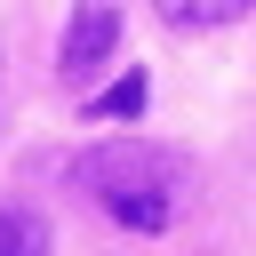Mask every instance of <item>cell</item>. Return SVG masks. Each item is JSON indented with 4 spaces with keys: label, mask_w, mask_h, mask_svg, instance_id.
<instances>
[{
    "label": "cell",
    "mask_w": 256,
    "mask_h": 256,
    "mask_svg": "<svg viewBox=\"0 0 256 256\" xmlns=\"http://www.w3.org/2000/svg\"><path fill=\"white\" fill-rule=\"evenodd\" d=\"M0 256H48V224L32 208H0Z\"/></svg>",
    "instance_id": "3"
},
{
    "label": "cell",
    "mask_w": 256,
    "mask_h": 256,
    "mask_svg": "<svg viewBox=\"0 0 256 256\" xmlns=\"http://www.w3.org/2000/svg\"><path fill=\"white\" fill-rule=\"evenodd\" d=\"M256 0H160V16L168 24H232V16H248Z\"/></svg>",
    "instance_id": "4"
},
{
    "label": "cell",
    "mask_w": 256,
    "mask_h": 256,
    "mask_svg": "<svg viewBox=\"0 0 256 256\" xmlns=\"http://www.w3.org/2000/svg\"><path fill=\"white\" fill-rule=\"evenodd\" d=\"M72 184H88V200H104V216H120L128 232H160L176 216V160L160 144H96Z\"/></svg>",
    "instance_id": "1"
},
{
    "label": "cell",
    "mask_w": 256,
    "mask_h": 256,
    "mask_svg": "<svg viewBox=\"0 0 256 256\" xmlns=\"http://www.w3.org/2000/svg\"><path fill=\"white\" fill-rule=\"evenodd\" d=\"M112 40H120V8L112 0H80L72 32H64V80H88V64H104Z\"/></svg>",
    "instance_id": "2"
},
{
    "label": "cell",
    "mask_w": 256,
    "mask_h": 256,
    "mask_svg": "<svg viewBox=\"0 0 256 256\" xmlns=\"http://www.w3.org/2000/svg\"><path fill=\"white\" fill-rule=\"evenodd\" d=\"M96 112H104V120H136V112H144V72H120V80L96 96Z\"/></svg>",
    "instance_id": "5"
}]
</instances>
